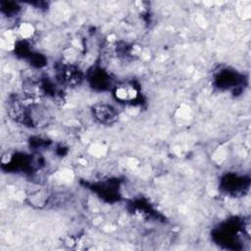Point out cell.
Here are the masks:
<instances>
[{
    "instance_id": "obj_3",
    "label": "cell",
    "mask_w": 251,
    "mask_h": 251,
    "mask_svg": "<svg viewBox=\"0 0 251 251\" xmlns=\"http://www.w3.org/2000/svg\"><path fill=\"white\" fill-rule=\"evenodd\" d=\"M59 76L63 82L69 85L77 84L81 80V73L73 65L62 66L59 70Z\"/></svg>"
},
{
    "instance_id": "obj_2",
    "label": "cell",
    "mask_w": 251,
    "mask_h": 251,
    "mask_svg": "<svg viewBox=\"0 0 251 251\" xmlns=\"http://www.w3.org/2000/svg\"><path fill=\"white\" fill-rule=\"evenodd\" d=\"M114 95L116 99L120 102H132L134 101L138 95V89L132 83H121L117 85L114 89Z\"/></svg>"
},
{
    "instance_id": "obj_1",
    "label": "cell",
    "mask_w": 251,
    "mask_h": 251,
    "mask_svg": "<svg viewBox=\"0 0 251 251\" xmlns=\"http://www.w3.org/2000/svg\"><path fill=\"white\" fill-rule=\"evenodd\" d=\"M93 116L101 124L109 125L114 123L118 118V112L109 104H96L93 107Z\"/></svg>"
}]
</instances>
